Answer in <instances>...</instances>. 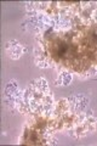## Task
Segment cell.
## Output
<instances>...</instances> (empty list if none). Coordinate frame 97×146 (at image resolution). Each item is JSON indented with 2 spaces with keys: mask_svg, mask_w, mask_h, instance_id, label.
I'll return each mask as SVG.
<instances>
[{
  "mask_svg": "<svg viewBox=\"0 0 97 146\" xmlns=\"http://www.w3.org/2000/svg\"><path fill=\"white\" fill-rule=\"evenodd\" d=\"M59 80V84H69V82H71V76L68 74V73H62L61 77L58 78Z\"/></svg>",
  "mask_w": 97,
  "mask_h": 146,
  "instance_id": "cell-1",
  "label": "cell"
}]
</instances>
